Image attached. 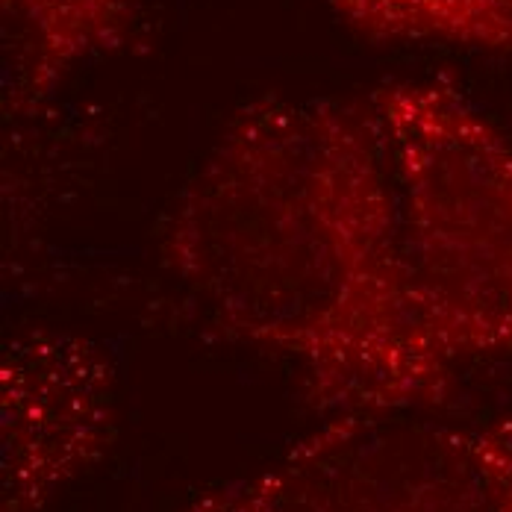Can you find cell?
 <instances>
[{
	"mask_svg": "<svg viewBox=\"0 0 512 512\" xmlns=\"http://www.w3.org/2000/svg\"><path fill=\"white\" fill-rule=\"evenodd\" d=\"M374 42L512 51V0H324Z\"/></svg>",
	"mask_w": 512,
	"mask_h": 512,
	"instance_id": "8992f818",
	"label": "cell"
},
{
	"mask_svg": "<svg viewBox=\"0 0 512 512\" xmlns=\"http://www.w3.org/2000/svg\"><path fill=\"white\" fill-rule=\"evenodd\" d=\"M177 512H512V415L330 418Z\"/></svg>",
	"mask_w": 512,
	"mask_h": 512,
	"instance_id": "3957f363",
	"label": "cell"
},
{
	"mask_svg": "<svg viewBox=\"0 0 512 512\" xmlns=\"http://www.w3.org/2000/svg\"><path fill=\"white\" fill-rule=\"evenodd\" d=\"M156 254L230 339L286 362L324 421L430 412L457 383L412 304L371 103L239 106L168 209Z\"/></svg>",
	"mask_w": 512,
	"mask_h": 512,
	"instance_id": "6da1fadb",
	"label": "cell"
},
{
	"mask_svg": "<svg viewBox=\"0 0 512 512\" xmlns=\"http://www.w3.org/2000/svg\"><path fill=\"white\" fill-rule=\"evenodd\" d=\"M142 0H0V106L6 121L36 115L71 74L118 51Z\"/></svg>",
	"mask_w": 512,
	"mask_h": 512,
	"instance_id": "5b68a950",
	"label": "cell"
},
{
	"mask_svg": "<svg viewBox=\"0 0 512 512\" xmlns=\"http://www.w3.org/2000/svg\"><path fill=\"white\" fill-rule=\"evenodd\" d=\"M118 374L89 336L27 327L0 351V512H45L115 442Z\"/></svg>",
	"mask_w": 512,
	"mask_h": 512,
	"instance_id": "277c9868",
	"label": "cell"
},
{
	"mask_svg": "<svg viewBox=\"0 0 512 512\" xmlns=\"http://www.w3.org/2000/svg\"><path fill=\"white\" fill-rule=\"evenodd\" d=\"M368 103L395 183L410 295L442 362L512 351V142L457 86L389 80Z\"/></svg>",
	"mask_w": 512,
	"mask_h": 512,
	"instance_id": "7a4b0ae2",
	"label": "cell"
}]
</instances>
